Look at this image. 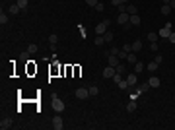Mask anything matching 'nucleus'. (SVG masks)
Here are the masks:
<instances>
[{
	"label": "nucleus",
	"mask_w": 175,
	"mask_h": 130,
	"mask_svg": "<svg viewBox=\"0 0 175 130\" xmlns=\"http://www.w3.org/2000/svg\"><path fill=\"white\" fill-rule=\"evenodd\" d=\"M51 109H55L57 113H62V111L66 109V105L60 97H55V99H51Z\"/></svg>",
	"instance_id": "1"
},
{
	"label": "nucleus",
	"mask_w": 175,
	"mask_h": 130,
	"mask_svg": "<svg viewBox=\"0 0 175 130\" xmlns=\"http://www.w3.org/2000/svg\"><path fill=\"white\" fill-rule=\"evenodd\" d=\"M109 25H111V20H103V21H99L95 25V35H103L107 29H109Z\"/></svg>",
	"instance_id": "2"
},
{
	"label": "nucleus",
	"mask_w": 175,
	"mask_h": 130,
	"mask_svg": "<svg viewBox=\"0 0 175 130\" xmlns=\"http://www.w3.org/2000/svg\"><path fill=\"white\" fill-rule=\"evenodd\" d=\"M158 35H160V39L167 41V39H169V35H171V23L167 21V23H165V25L160 29V33H158Z\"/></svg>",
	"instance_id": "3"
},
{
	"label": "nucleus",
	"mask_w": 175,
	"mask_h": 130,
	"mask_svg": "<svg viewBox=\"0 0 175 130\" xmlns=\"http://www.w3.org/2000/svg\"><path fill=\"white\" fill-rule=\"evenodd\" d=\"M74 95H76L78 99H82V101H84V99H88V97H90V91H88V87H78Z\"/></svg>",
	"instance_id": "4"
},
{
	"label": "nucleus",
	"mask_w": 175,
	"mask_h": 130,
	"mask_svg": "<svg viewBox=\"0 0 175 130\" xmlns=\"http://www.w3.org/2000/svg\"><path fill=\"white\" fill-rule=\"evenodd\" d=\"M53 128H55V130H62V126H64V122H62V117H60V113H58V115H57V117H55V118H53Z\"/></svg>",
	"instance_id": "5"
},
{
	"label": "nucleus",
	"mask_w": 175,
	"mask_h": 130,
	"mask_svg": "<svg viewBox=\"0 0 175 130\" xmlns=\"http://www.w3.org/2000/svg\"><path fill=\"white\" fill-rule=\"evenodd\" d=\"M129 21H130V16H129V12L117 14V23H121V25H125V23H129Z\"/></svg>",
	"instance_id": "6"
},
{
	"label": "nucleus",
	"mask_w": 175,
	"mask_h": 130,
	"mask_svg": "<svg viewBox=\"0 0 175 130\" xmlns=\"http://www.w3.org/2000/svg\"><path fill=\"white\" fill-rule=\"evenodd\" d=\"M127 82H129V87H134L136 82H138V74H136V72L129 74V76H127Z\"/></svg>",
	"instance_id": "7"
},
{
	"label": "nucleus",
	"mask_w": 175,
	"mask_h": 130,
	"mask_svg": "<svg viewBox=\"0 0 175 130\" xmlns=\"http://www.w3.org/2000/svg\"><path fill=\"white\" fill-rule=\"evenodd\" d=\"M107 60H109V66H113V68L121 64V58H119V56H115V54H107Z\"/></svg>",
	"instance_id": "8"
},
{
	"label": "nucleus",
	"mask_w": 175,
	"mask_h": 130,
	"mask_svg": "<svg viewBox=\"0 0 175 130\" xmlns=\"http://www.w3.org/2000/svg\"><path fill=\"white\" fill-rule=\"evenodd\" d=\"M0 128H2V130H8V128H12V118H10V117L2 118V120H0Z\"/></svg>",
	"instance_id": "9"
},
{
	"label": "nucleus",
	"mask_w": 175,
	"mask_h": 130,
	"mask_svg": "<svg viewBox=\"0 0 175 130\" xmlns=\"http://www.w3.org/2000/svg\"><path fill=\"white\" fill-rule=\"evenodd\" d=\"M148 89H150V84H148V82H144V84H140V85L134 89V93H138V95H140V93H146Z\"/></svg>",
	"instance_id": "10"
},
{
	"label": "nucleus",
	"mask_w": 175,
	"mask_h": 130,
	"mask_svg": "<svg viewBox=\"0 0 175 130\" xmlns=\"http://www.w3.org/2000/svg\"><path fill=\"white\" fill-rule=\"evenodd\" d=\"M115 74H117V72H115V68H113V66H107V68L103 70V78H113Z\"/></svg>",
	"instance_id": "11"
},
{
	"label": "nucleus",
	"mask_w": 175,
	"mask_h": 130,
	"mask_svg": "<svg viewBox=\"0 0 175 130\" xmlns=\"http://www.w3.org/2000/svg\"><path fill=\"white\" fill-rule=\"evenodd\" d=\"M144 47H142V41L140 39H136L134 43H132V52H138V51H142Z\"/></svg>",
	"instance_id": "12"
},
{
	"label": "nucleus",
	"mask_w": 175,
	"mask_h": 130,
	"mask_svg": "<svg viewBox=\"0 0 175 130\" xmlns=\"http://www.w3.org/2000/svg\"><path fill=\"white\" fill-rule=\"evenodd\" d=\"M127 62H129V64H136V62H138L136 52H129V54H127Z\"/></svg>",
	"instance_id": "13"
},
{
	"label": "nucleus",
	"mask_w": 175,
	"mask_h": 130,
	"mask_svg": "<svg viewBox=\"0 0 175 130\" xmlns=\"http://www.w3.org/2000/svg\"><path fill=\"white\" fill-rule=\"evenodd\" d=\"M148 84H150V87H160V78H156V76H150Z\"/></svg>",
	"instance_id": "14"
},
{
	"label": "nucleus",
	"mask_w": 175,
	"mask_h": 130,
	"mask_svg": "<svg viewBox=\"0 0 175 130\" xmlns=\"http://www.w3.org/2000/svg\"><path fill=\"white\" fill-rule=\"evenodd\" d=\"M88 91H90V97H97V95H99V87H97V85H90Z\"/></svg>",
	"instance_id": "15"
},
{
	"label": "nucleus",
	"mask_w": 175,
	"mask_h": 130,
	"mask_svg": "<svg viewBox=\"0 0 175 130\" xmlns=\"http://www.w3.org/2000/svg\"><path fill=\"white\" fill-rule=\"evenodd\" d=\"M130 25H132V27L140 25V16H136V14H132V16H130Z\"/></svg>",
	"instance_id": "16"
},
{
	"label": "nucleus",
	"mask_w": 175,
	"mask_h": 130,
	"mask_svg": "<svg viewBox=\"0 0 175 130\" xmlns=\"http://www.w3.org/2000/svg\"><path fill=\"white\" fill-rule=\"evenodd\" d=\"M127 111H129V113H134L136 111V99H130L129 103H127Z\"/></svg>",
	"instance_id": "17"
},
{
	"label": "nucleus",
	"mask_w": 175,
	"mask_h": 130,
	"mask_svg": "<svg viewBox=\"0 0 175 130\" xmlns=\"http://www.w3.org/2000/svg\"><path fill=\"white\" fill-rule=\"evenodd\" d=\"M103 39H105V43H111V41L115 39V33H113V31H105L103 33Z\"/></svg>",
	"instance_id": "18"
},
{
	"label": "nucleus",
	"mask_w": 175,
	"mask_h": 130,
	"mask_svg": "<svg viewBox=\"0 0 175 130\" xmlns=\"http://www.w3.org/2000/svg\"><path fill=\"white\" fill-rule=\"evenodd\" d=\"M16 4L19 6V10H21V12H26V10H27V4H29V0H18Z\"/></svg>",
	"instance_id": "19"
},
{
	"label": "nucleus",
	"mask_w": 175,
	"mask_h": 130,
	"mask_svg": "<svg viewBox=\"0 0 175 130\" xmlns=\"http://www.w3.org/2000/svg\"><path fill=\"white\" fill-rule=\"evenodd\" d=\"M158 66H160V64H158V62H156V60H154V62H150V64L146 66V70H148L150 74H154V72L158 70Z\"/></svg>",
	"instance_id": "20"
},
{
	"label": "nucleus",
	"mask_w": 175,
	"mask_h": 130,
	"mask_svg": "<svg viewBox=\"0 0 175 130\" xmlns=\"http://www.w3.org/2000/svg\"><path fill=\"white\" fill-rule=\"evenodd\" d=\"M8 12L12 14V16H16V14H19V12H21V10H19V6H18V4H12V6L8 8Z\"/></svg>",
	"instance_id": "21"
},
{
	"label": "nucleus",
	"mask_w": 175,
	"mask_h": 130,
	"mask_svg": "<svg viewBox=\"0 0 175 130\" xmlns=\"http://www.w3.org/2000/svg\"><path fill=\"white\" fill-rule=\"evenodd\" d=\"M49 43H51V45H57L58 43V35L57 33H51V35H49Z\"/></svg>",
	"instance_id": "22"
},
{
	"label": "nucleus",
	"mask_w": 175,
	"mask_h": 130,
	"mask_svg": "<svg viewBox=\"0 0 175 130\" xmlns=\"http://www.w3.org/2000/svg\"><path fill=\"white\" fill-rule=\"evenodd\" d=\"M95 45H97V47H103V45H105L103 35H95Z\"/></svg>",
	"instance_id": "23"
},
{
	"label": "nucleus",
	"mask_w": 175,
	"mask_h": 130,
	"mask_svg": "<svg viewBox=\"0 0 175 130\" xmlns=\"http://www.w3.org/2000/svg\"><path fill=\"white\" fill-rule=\"evenodd\" d=\"M158 37H160V35H158L156 31H150V33H148V41H150V43H154V41H158Z\"/></svg>",
	"instance_id": "24"
},
{
	"label": "nucleus",
	"mask_w": 175,
	"mask_h": 130,
	"mask_svg": "<svg viewBox=\"0 0 175 130\" xmlns=\"http://www.w3.org/2000/svg\"><path fill=\"white\" fill-rule=\"evenodd\" d=\"M127 12H129L130 16H132V14H136V12H138V8H136L134 4H127Z\"/></svg>",
	"instance_id": "25"
},
{
	"label": "nucleus",
	"mask_w": 175,
	"mask_h": 130,
	"mask_svg": "<svg viewBox=\"0 0 175 130\" xmlns=\"http://www.w3.org/2000/svg\"><path fill=\"white\" fill-rule=\"evenodd\" d=\"M117 87H119V89H129V82H127V80H121V82L117 84Z\"/></svg>",
	"instance_id": "26"
},
{
	"label": "nucleus",
	"mask_w": 175,
	"mask_h": 130,
	"mask_svg": "<svg viewBox=\"0 0 175 130\" xmlns=\"http://www.w3.org/2000/svg\"><path fill=\"white\" fill-rule=\"evenodd\" d=\"M115 72H117V74H125V72H127V66H125V64L115 66Z\"/></svg>",
	"instance_id": "27"
},
{
	"label": "nucleus",
	"mask_w": 175,
	"mask_h": 130,
	"mask_svg": "<svg viewBox=\"0 0 175 130\" xmlns=\"http://www.w3.org/2000/svg\"><path fill=\"white\" fill-rule=\"evenodd\" d=\"M0 23H2V25H6V23H8V16L4 14V10L0 12Z\"/></svg>",
	"instance_id": "28"
},
{
	"label": "nucleus",
	"mask_w": 175,
	"mask_h": 130,
	"mask_svg": "<svg viewBox=\"0 0 175 130\" xmlns=\"http://www.w3.org/2000/svg\"><path fill=\"white\" fill-rule=\"evenodd\" d=\"M167 14H171V8H169V4H163L162 6V16H167Z\"/></svg>",
	"instance_id": "29"
},
{
	"label": "nucleus",
	"mask_w": 175,
	"mask_h": 130,
	"mask_svg": "<svg viewBox=\"0 0 175 130\" xmlns=\"http://www.w3.org/2000/svg\"><path fill=\"white\" fill-rule=\"evenodd\" d=\"M35 52H37V45L33 43V45H29V47H27V54H35Z\"/></svg>",
	"instance_id": "30"
},
{
	"label": "nucleus",
	"mask_w": 175,
	"mask_h": 130,
	"mask_svg": "<svg viewBox=\"0 0 175 130\" xmlns=\"http://www.w3.org/2000/svg\"><path fill=\"white\" fill-rule=\"evenodd\" d=\"M111 4H113V6H119V4H130V2H129V0H111Z\"/></svg>",
	"instance_id": "31"
},
{
	"label": "nucleus",
	"mask_w": 175,
	"mask_h": 130,
	"mask_svg": "<svg viewBox=\"0 0 175 130\" xmlns=\"http://www.w3.org/2000/svg\"><path fill=\"white\" fill-rule=\"evenodd\" d=\"M142 70H144V64H142V62H136V64H134V72H136V74H140Z\"/></svg>",
	"instance_id": "32"
},
{
	"label": "nucleus",
	"mask_w": 175,
	"mask_h": 130,
	"mask_svg": "<svg viewBox=\"0 0 175 130\" xmlns=\"http://www.w3.org/2000/svg\"><path fill=\"white\" fill-rule=\"evenodd\" d=\"M158 49H160V45H158V41H154V43H150V51L158 52Z\"/></svg>",
	"instance_id": "33"
},
{
	"label": "nucleus",
	"mask_w": 175,
	"mask_h": 130,
	"mask_svg": "<svg viewBox=\"0 0 175 130\" xmlns=\"http://www.w3.org/2000/svg\"><path fill=\"white\" fill-rule=\"evenodd\" d=\"M117 12H119V14L127 12V4H119V6H117Z\"/></svg>",
	"instance_id": "34"
},
{
	"label": "nucleus",
	"mask_w": 175,
	"mask_h": 130,
	"mask_svg": "<svg viewBox=\"0 0 175 130\" xmlns=\"http://www.w3.org/2000/svg\"><path fill=\"white\" fill-rule=\"evenodd\" d=\"M119 52H121V49H117V47H113V49H111V51L107 52V54H115V56H119Z\"/></svg>",
	"instance_id": "35"
},
{
	"label": "nucleus",
	"mask_w": 175,
	"mask_h": 130,
	"mask_svg": "<svg viewBox=\"0 0 175 130\" xmlns=\"http://www.w3.org/2000/svg\"><path fill=\"white\" fill-rule=\"evenodd\" d=\"M121 80H123V74H115V76H113V82H115V84H119Z\"/></svg>",
	"instance_id": "36"
},
{
	"label": "nucleus",
	"mask_w": 175,
	"mask_h": 130,
	"mask_svg": "<svg viewBox=\"0 0 175 130\" xmlns=\"http://www.w3.org/2000/svg\"><path fill=\"white\" fill-rule=\"evenodd\" d=\"M95 10H97V12H103V10H105V6L101 4V2H97V4H95Z\"/></svg>",
	"instance_id": "37"
},
{
	"label": "nucleus",
	"mask_w": 175,
	"mask_h": 130,
	"mask_svg": "<svg viewBox=\"0 0 175 130\" xmlns=\"http://www.w3.org/2000/svg\"><path fill=\"white\" fill-rule=\"evenodd\" d=\"M97 2H99V0H86V4H88V6H93V8H95Z\"/></svg>",
	"instance_id": "38"
},
{
	"label": "nucleus",
	"mask_w": 175,
	"mask_h": 130,
	"mask_svg": "<svg viewBox=\"0 0 175 130\" xmlns=\"http://www.w3.org/2000/svg\"><path fill=\"white\" fill-rule=\"evenodd\" d=\"M169 43H171V45H175V31H171V35H169Z\"/></svg>",
	"instance_id": "39"
},
{
	"label": "nucleus",
	"mask_w": 175,
	"mask_h": 130,
	"mask_svg": "<svg viewBox=\"0 0 175 130\" xmlns=\"http://www.w3.org/2000/svg\"><path fill=\"white\" fill-rule=\"evenodd\" d=\"M123 51L125 52H132V45H123Z\"/></svg>",
	"instance_id": "40"
},
{
	"label": "nucleus",
	"mask_w": 175,
	"mask_h": 130,
	"mask_svg": "<svg viewBox=\"0 0 175 130\" xmlns=\"http://www.w3.org/2000/svg\"><path fill=\"white\" fill-rule=\"evenodd\" d=\"M156 62H158V64H162V62H163V56H162V54H156Z\"/></svg>",
	"instance_id": "41"
},
{
	"label": "nucleus",
	"mask_w": 175,
	"mask_h": 130,
	"mask_svg": "<svg viewBox=\"0 0 175 130\" xmlns=\"http://www.w3.org/2000/svg\"><path fill=\"white\" fill-rule=\"evenodd\" d=\"M130 27H132V25H130V21H129V23H125V25H123V29H125V31H129Z\"/></svg>",
	"instance_id": "42"
},
{
	"label": "nucleus",
	"mask_w": 175,
	"mask_h": 130,
	"mask_svg": "<svg viewBox=\"0 0 175 130\" xmlns=\"http://www.w3.org/2000/svg\"><path fill=\"white\" fill-rule=\"evenodd\" d=\"M169 8H171V10H175V0H169Z\"/></svg>",
	"instance_id": "43"
},
{
	"label": "nucleus",
	"mask_w": 175,
	"mask_h": 130,
	"mask_svg": "<svg viewBox=\"0 0 175 130\" xmlns=\"http://www.w3.org/2000/svg\"><path fill=\"white\" fill-rule=\"evenodd\" d=\"M162 4H169V0H162Z\"/></svg>",
	"instance_id": "44"
}]
</instances>
